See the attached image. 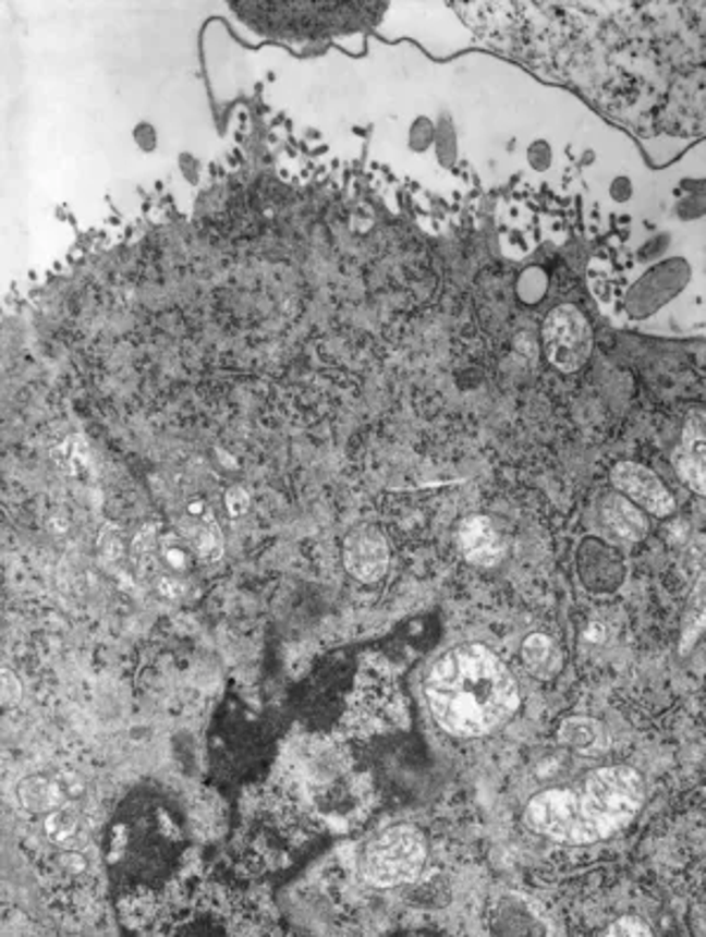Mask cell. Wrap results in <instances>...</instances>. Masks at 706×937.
I'll use <instances>...</instances> for the list:
<instances>
[{
	"label": "cell",
	"instance_id": "16",
	"mask_svg": "<svg viewBox=\"0 0 706 937\" xmlns=\"http://www.w3.org/2000/svg\"><path fill=\"white\" fill-rule=\"evenodd\" d=\"M608 935H650V928L643 926L638 918L626 916L617 921V924L608 930Z\"/></svg>",
	"mask_w": 706,
	"mask_h": 937
},
{
	"label": "cell",
	"instance_id": "11",
	"mask_svg": "<svg viewBox=\"0 0 706 937\" xmlns=\"http://www.w3.org/2000/svg\"><path fill=\"white\" fill-rule=\"evenodd\" d=\"M20 801L28 811H50L62 801V794L48 778H28L20 784Z\"/></svg>",
	"mask_w": 706,
	"mask_h": 937
},
{
	"label": "cell",
	"instance_id": "15",
	"mask_svg": "<svg viewBox=\"0 0 706 937\" xmlns=\"http://www.w3.org/2000/svg\"><path fill=\"white\" fill-rule=\"evenodd\" d=\"M227 507L231 516H241L249 507V495L243 488H229L227 490Z\"/></svg>",
	"mask_w": 706,
	"mask_h": 937
},
{
	"label": "cell",
	"instance_id": "7",
	"mask_svg": "<svg viewBox=\"0 0 706 937\" xmlns=\"http://www.w3.org/2000/svg\"><path fill=\"white\" fill-rule=\"evenodd\" d=\"M704 450H706L704 415L693 413L685 422L681 448L675 452V468H679V476L683 478L685 486L690 490H695L697 495H704V476H706Z\"/></svg>",
	"mask_w": 706,
	"mask_h": 937
},
{
	"label": "cell",
	"instance_id": "3",
	"mask_svg": "<svg viewBox=\"0 0 706 937\" xmlns=\"http://www.w3.org/2000/svg\"><path fill=\"white\" fill-rule=\"evenodd\" d=\"M426 857L424 839L407 825L393 827L367 845L363 857V874L379 888L415 881Z\"/></svg>",
	"mask_w": 706,
	"mask_h": 937
},
{
	"label": "cell",
	"instance_id": "17",
	"mask_svg": "<svg viewBox=\"0 0 706 937\" xmlns=\"http://www.w3.org/2000/svg\"><path fill=\"white\" fill-rule=\"evenodd\" d=\"M20 695H22V685H20V681L14 679L10 671H3V705H5V707L17 705Z\"/></svg>",
	"mask_w": 706,
	"mask_h": 937
},
{
	"label": "cell",
	"instance_id": "12",
	"mask_svg": "<svg viewBox=\"0 0 706 937\" xmlns=\"http://www.w3.org/2000/svg\"><path fill=\"white\" fill-rule=\"evenodd\" d=\"M194 549L205 561H217L224 551V539L219 533L215 519L208 514L205 521H200L194 531Z\"/></svg>",
	"mask_w": 706,
	"mask_h": 937
},
{
	"label": "cell",
	"instance_id": "6",
	"mask_svg": "<svg viewBox=\"0 0 706 937\" xmlns=\"http://www.w3.org/2000/svg\"><path fill=\"white\" fill-rule=\"evenodd\" d=\"M346 570L363 582H375L387 573L389 549L387 539L375 528H356L344 541Z\"/></svg>",
	"mask_w": 706,
	"mask_h": 937
},
{
	"label": "cell",
	"instance_id": "13",
	"mask_svg": "<svg viewBox=\"0 0 706 937\" xmlns=\"http://www.w3.org/2000/svg\"><path fill=\"white\" fill-rule=\"evenodd\" d=\"M48 837L50 839H54V841H59V843H66V841H71L73 837H76V831H78V827H76V819H73L69 813H52L50 817H48Z\"/></svg>",
	"mask_w": 706,
	"mask_h": 937
},
{
	"label": "cell",
	"instance_id": "14",
	"mask_svg": "<svg viewBox=\"0 0 706 937\" xmlns=\"http://www.w3.org/2000/svg\"><path fill=\"white\" fill-rule=\"evenodd\" d=\"M572 726L577 728V733H570V730H563V733H565L563 738L568 742L575 744V746H580V750H588V746H596L598 740L602 738L600 728L596 723H592V721H572Z\"/></svg>",
	"mask_w": 706,
	"mask_h": 937
},
{
	"label": "cell",
	"instance_id": "8",
	"mask_svg": "<svg viewBox=\"0 0 706 937\" xmlns=\"http://www.w3.org/2000/svg\"><path fill=\"white\" fill-rule=\"evenodd\" d=\"M460 547L466 559L476 565H495L504 556V541L485 516H468L462 521Z\"/></svg>",
	"mask_w": 706,
	"mask_h": 937
},
{
	"label": "cell",
	"instance_id": "4",
	"mask_svg": "<svg viewBox=\"0 0 706 937\" xmlns=\"http://www.w3.org/2000/svg\"><path fill=\"white\" fill-rule=\"evenodd\" d=\"M544 349L549 361L563 373H575L592 356V328L572 304H561L544 320Z\"/></svg>",
	"mask_w": 706,
	"mask_h": 937
},
{
	"label": "cell",
	"instance_id": "5",
	"mask_svg": "<svg viewBox=\"0 0 706 937\" xmlns=\"http://www.w3.org/2000/svg\"><path fill=\"white\" fill-rule=\"evenodd\" d=\"M612 483L626 500L641 504L655 516L673 514V497L650 468L634 462H622L612 468Z\"/></svg>",
	"mask_w": 706,
	"mask_h": 937
},
{
	"label": "cell",
	"instance_id": "9",
	"mask_svg": "<svg viewBox=\"0 0 706 937\" xmlns=\"http://www.w3.org/2000/svg\"><path fill=\"white\" fill-rule=\"evenodd\" d=\"M602 519H606L614 535H620L626 541H638L647 533V521L643 511L622 495L608 497L606 504H602Z\"/></svg>",
	"mask_w": 706,
	"mask_h": 937
},
{
	"label": "cell",
	"instance_id": "10",
	"mask_svg": "<svg viewBox=\"0 0 706 937\" xmlns=\"http://www.w3.org/2000/svg\"><path fill=\"white\" fill-rule=\"evenodd\" d=\"M523 660H525L527 669L533 671L537 679L556 677V671L561 669V665H563L561 650H558L553 638H549L547 634H533V636L525 638Z\"/></svg>",
	"mask_w": 706,
	"mask_h": 937
},
{
	"label": "cell",
	"instance_id": "2",
	"mask_svg": "<svg viewBox=\"0 0 706 937\" xmlns=\"http://www.w3.org/2000/svg\"><path fill=\"white\" fill-rule=\"evenodd\" d=\"M645 799L643 778L626 766L588 775L580 789H549L527 803L525 819L558 841L592 843L612 837L636 817Z\"/></svg>",
	"mask_w": 706,
	"mask_h": 937
},
{
	"label": "cell",
	"instance_id": "1",
	"mask_svg": "<svg viewBox=\"0 0 706 937\" xmlns=\"http://www.w3.org/2000/svg\"><path fill=\"white\" fill-rule=\"evenodd\" d=\"M436 723L452 735L478 738L519 709V685L497 655L483 646L448 650L426 677Z\"/></svg>",
	"mask_w": 706,
	"mask_h": 937
}]
</instances>
